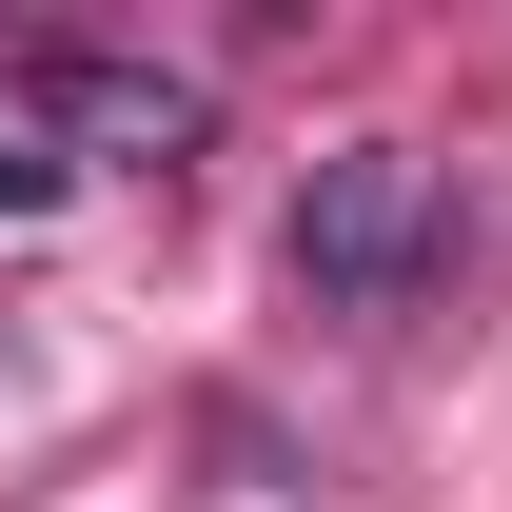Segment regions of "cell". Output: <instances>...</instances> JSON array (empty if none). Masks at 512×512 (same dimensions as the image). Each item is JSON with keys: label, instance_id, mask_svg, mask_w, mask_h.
I'll list each match as a JSON object with an SVG mask.
<instances>
[{"label": "cell", "instance_id": "obj_1", "mask_svg": "<svg viewBox=\"0 0 512 512\" xmlns=\"http://www.w3.org/2000/svg\"><path fill=\"white\" fill-rule=\"evenodd\" d=\"M414 256H434V158L414 138H335L316 178H296V296L316 316H394Z\"/></svg>", "mask_w": 512, "mask_h": 512}, {"label": "cell", "instance_id": "obj_2", "mask_svg": "<svg viewBox=\"0 0 512 512\" xmlns=\"http://www.w3.org/2000/svg\"><path fill=\"white\" fill-rule=\"evenodd\" d=\"M60 119H79V138H119V158H178V138H197V99H178V79H119V60H79V79H60Z\"/></svg>", "mask_w": 512, "mask_h": 512}]
</instances>
